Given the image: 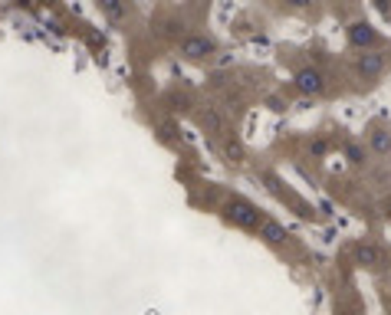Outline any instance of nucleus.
Listing matches in <instances>:
<instances>
[{
    "instance_id": "obj_13",
    "label": "nucleus",
    "mask_w": 391,
    "mask_h": 315,
    "mask_svg": "<svg viewBox=\"0 0 391 315\" xmlns=\"http://www.w3.org/2000/svg\"><path fill=\"white\" fill-rule=\"evenodd\" d=\"M388 214H391V197H388Z\"/></svg>"
},
{
    "instance_id": "obj_1",
    "label": "nucleus",
    "mask_w": 391,
    "mask_h": 315,
    "mask_svg": "<svg viewBox=\"0 0 391 315\" xmlns=\"http://www.w3.org/2000/svg\"><path fill=\"white\" fill-rule=\"evenodd\" d=\"M224 214H227V220H234V224L243 230H260V224H263L260 210H257L250 201H243V197H230V201L224 204Z\"/></svg>"
},
{
    "instance_id": "obj_12",
    "label": "nucleus",
    "mask_w": 391,
    "mask_h": 315,
    "mask_svg": "<svg viewBox=\"0 0 391 315\" xmlns=\"http://www.w3.org/2000/svg\"><path fill=\"white\" fill-rule=\"evenodd\" d=\"M349 161H362V148L358 145H349Z\"/></svg>"
},
{
    "instance_id": "obj_7",
    "label": "nucleus",
    "mask_w": 391,
    "mask_h": 315,
    "mask_svg": "<svg viewBox=\"0 0 391 315\" xmlns=\"http://www.w3.org/2000/svg\"><path fill=\"white\" fill-rule=\"evenodd\" d=\"M201 125L207 128V132L220 135V132H224V115L217 112L214 105H207V109H201Z\"/></svg>"
},
{
    "instance_id": "obj_5",
    "label": "nucleus",
    "mask_w": 391,
    "mask_h": 315,
    "mask_svg": "<svg viewBox=\"0 0 391 315\" xmlns=\"http://www.w3.org/2000/svg\"><path fill=\"white\" fill-rule=\"evenodd\" d=\"M349 39H352V46H358V50H372V46H375V30H372V26L368 24H352L349 26Z\"/></svg>"
},
{
    "instance_id": "obj_10",
    "label": "nucleus",
    "mask_w": 391,
    "mask_h": 315,
    "mask_svg": "<svg viewBox=\"0 0 391 315\" xmlns=\"http://www.w3.org/2000/svg\"><path fill=\"white\" fill-rule=\"evenodd\" d=\"M358 260L368 266H375V263H381V250L372 246V243H362V246H358Z\"/></svg>"
},
{
    "instance_id": "obj_3",
    "label": "nucleus",
    "mask_w": 391,
    "mask_h": 315,
    "mask_svg": "<svg viewBox=\"0 0 391 315\" xmlns=\"http://www.w3.org/2000/svg\"><path fill=\"white\" fill-rule=\"evenodd\" d=\"M296 89L306 96H322L326 92V76L319 69H299L296 73Z\"/></svg>"
},
{
    "instance_id": "obj_2",
    "label": "nucleus",
    "mask_w": 391,
    "mask_h": 315,
    "mask_svg": "<svg viewBox=\"0 0 391 315\" xmlns=\"http://www.w3.org/2000/svg\"><path fill=\"white\" fill-rule=\"evenodd\" d=\"M214 53L217 43L211 37H204V33H191V37L181 39V56H188V60H207Z\"/></svg>"
},
{
    "instance_id": "obj_4",
    "label": "nucleus",
    "mask_w": 391,
    "mask_h": 315,
    "mask_svg": "<svg viewBox=\"0 0 391 315\" xmlns=\"http://www.w3.org/2000/svg\"><path fill=\"white\" fill-rule=\"evenodd\" d=\"M358 73H362L365 79L381 76V73H385V56H381V53H375V50L362 53V60H358Z\"/></svg>"
},
{
    "instance_id": "obj_9",
    "label": "nucleus",
    "mask_w": 391,
    "mask_h": 315,
    "mask_svg": "<svg viewBox=\"0 0 391 315\" xmlns=\"http://www.w3.org/2000/svg\"><path fill=\"white\" fill-rule=\"evenodd\" d=\"M99 10L105 13V17H112V20H125V17H128V7H125V3H112V0H102Z\"/></svg>"
},
{
    "instance_id": "obj_6",
    "label": "nucleus",
    "mask_w": 391,
    "mask_h": 315,
    "mask_svg": "<svg viewBox=\"0 0 391 315\" xmlns=\"http://www.w3.org/2000/svg\"><path fill=\"white\" fill-rule=\"evenodd\" d=\"M368 145H372V152L381 154V158L391 154V132L388 128H375V132L368 135Z\"/></svg>"
},
{
    "instance_id": "obj_8",
    "label": "nucleus",
    "mask_w": 391,
    "mask_h": 315,
    "mask_svg": "<svg viewBox=\"0 0 391 315\" xmlns=\"http://www.w3.org/2000/svg\"><path fill=\"white\" fill-rule=\"evenodd\" d=\"M260 237H263L266 243H273V246H277V243L286 240V230L279 227L277 220H263V224H260Z\"/></svg>"
},
{
    "instance_id": "obj_11",
    "label": "nucleus",
    "mask_w": 391,
    "mask_h": 315,
    "mask_svg": "<svg viewBox=\"0 0 391 315\" xmlns=\"http://www.w3.org/2000/svg\"><path fill=\"white\" fill-rule=\"evenodd\" d=\"M224 154H227V161H243V148H240L237 141H224Z\"/></svg>"
}]
</instances>
